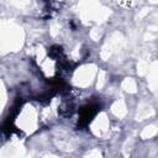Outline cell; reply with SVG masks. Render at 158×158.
Segmentation results:
<instances>
[{
    "label": "cell",
    "instance_id": "1",
    "mask_svg": "<svg viewBox=\"0 0 158 158\" xmlns=\"http://www.w3.org/2000/svg\"><path fill=\"white\" fill-rule=\"evenodd\" d=\"M98 106L96 105H86L84 107H81L80 110V116H79V125L80 126H86L93 117L96 115L98 112Z\"/></svg>",
    "mask_w": 158,
    "mask_h": 158
}]
</instances>
